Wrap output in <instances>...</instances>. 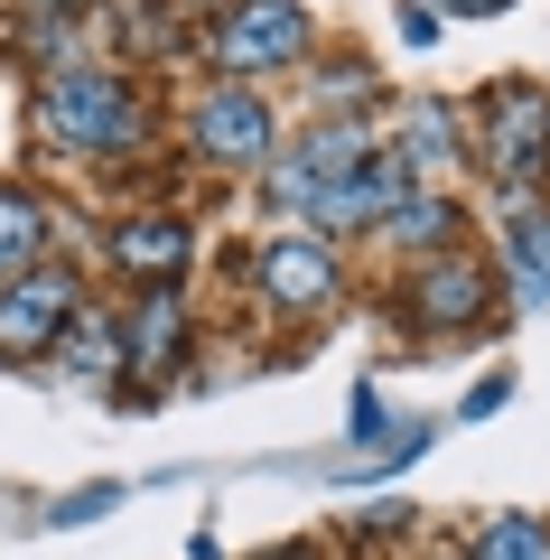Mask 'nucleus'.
<instances>
[{"mask_svg":"<svg viewBox=\"0 0 550 560\" xmlns=\"http://www.w3.org/2000/svg\"><path fill=\"white\" fill-rule=\"evenodd\" d=\"M38 131H57L66 150H113V140H131V94L113 75H66L38 103Z\"/></svg>","mask_w":550,"mask_h":560,"instance_id":"nucleus-1","label":"nucleus"},{"mask_svg":"<svg viewBox=\"0 0 550 560\" xmlns=\"http://www.w3.org/2000/svg\"><path fill=\"white\" fill-rule=\"evenodd\" d=\"M290 57H308V20H299L290 0H243L234 20H224V66L261 75V66H290Z\"/></svg>","mask_w":550,"mask_h":560,"instance_id":"nucleus-2","label":"nucleus"},{"mask_svg":"<svg viewBox=\"0 0 550 560\" xmlns=\"http://www.w3.org/2000/svg\"><path fill=\"white\" fill-rule=\"evenodd\" d=\"M550 140V94L541 84H504V94H485V150L494 168H531Z\"/></svg>","mask_w":550,"mask_h":560,"instance_id":"nucleus-3","label":"nucleus"},{"mask_svg":"<svg viewBox=\"0 0 550 560\" xmlns=\"http://www.w3.org/2000/svg\"><path fill=\"white\" fill-rule=\"evenodd\" d=\"M66 308H75V290H66L57 271L10 280V300H0V355H28V346H47V337L66 327Z\"/></svg>","mask_w":550,"mask_h":560,"instance_id":"nucleus-4","label":"nucleus"},{"mask_svg":"<svg viewBox=\"0 0 550 560\" xmlns=\"http://www.w3.org/2000/svg\"><path fill=\"white\" fill-rule=\"evenodd\" d=\"M187 253H197V234H187V224H168V215L121 224V234H113V261H121L131 280H150V290H168V280L187 271Z\"/></svg>","mask_w":550,"mask_h":560,"instance_id":"nucleus-5","label":"nucleus"},{"mask_svg":"<svg viewBox=\"0 0 550 560\" xmlns=\"http://www.w3.org/2000/svg\"><path fill=\"white\" fill-rule=\"evenodd\" d=\"M261 290H271L280 308H317L336 290V261L317 253V243H271V253H261Z\"/></svg>","mask_w":550,"mask_h":560,"instance_id":"nucleus-6","label":"nucleus"},{"mask_svg":"<svg viewBox=\"0 0 550 560\" xmlns=\"http://www.w3.org/2000/svg\"><path fill=\"white\" fill-rule=\"evenodd\" d=\"M197 140L215 160H253L261 140H271V113H261L253 94H215V103H197Z\"/></svg>","mask_w":550,"mask_h":560,"instance_id":"nucleus-7","label":"nucleus"},{"mask_svg":"<svg viewBox=\"0 0 550 560\" xmlns=\"http://www.w3.org/2000/svg\"><path fill=\"white\" fill-rule=\"evenodd\" d=\"M476 308H485V271L476 261H430L420 271V318L430 327H467Z\"/></svg>","mask_w":550,"mask_h":560,"instance_id":"nucleus-8","label":"nucleus"},{"mask_svg":"<svg viewBox=\"0 0 550 560\" xmlns=\"http://www.w3.org/2000/svg\"><path fill=\"white\" fill-rule=\"evenodd\" d=\"M38 243H47V215L28 197H0V290L28 280V253H38Z\"/></svg>","mask_w":550,"mask_h":560,"instance_id":"nucleus-9","label":"nucleus"},{"mask_svg":"<svg viewBox=\"0 0 550 560\" xmlns=\"http://www.w3.org/2000/svg\"><path fill=\"white\" fill-rule=\"evenodd\" d=\"M513 261H523L531 290H550V215H523V224H513Z\"/></svg>","mask_w":550,"mask_h":560,"instance_id":"nucleus-10","label":"nucleus"},{"mask_svg":"<svg viewBox=\"0 0 550 560\" xmlns=\"http://www.w3.org/2000/svg\"><path fill=\"white\" fill-rule=\"evenodd\" d=\"M354 160H364V131L346 121V131H317V140H308V160H299V168H354Z\"/></svg>","mask_w":550,"mask_h":560,"instance_id":"nucleus-11","label":"nucleus"},{"mask_svg":"<svg viewBox=\"0 0 550 560\" xmlns=\"http://www.w3.org/2000/svg\"><path fill=\"white\" fill-rule=\"evenodd\" d=\"M485 560H541V533H531L523 514H504V523L485 533Z\"/></svg>","mask_w":550,"mask_h":560,"instance_id":"nucleus-12","label":"nucleus"},{"mask_svg":"<svg viewBox=\"0 0 550 560\" xmlns=\"http://www.w3.org/2000/svg\"><path fill=\"white\" fill-rule=\"evenodd\" d=\"M420 160H448V113H420L411 121V168Z\"/></svg>","mask_w":550,"mask_h":560,"instance_id":"nucleus-13","label":"nucleus"},{"mask_svg":"<svg viewBox=\"0 0 550 560\" xmlns=\"http://www.w3.org/2000/svg\"><path fill=\"white\" fill-rule=\"evenodd\" d=\"M401 234H411V243H438V234H448V206H411V215H401Z\"/></svg>","mask_w":550,"mask_h":560,"instance_id":"nucleus-14","label":"nucleus"},{"mask_svg":"<svg viewBox=\"0 0 550 560\" xmlns=\"http://www.w3.org/2000/svg\"><path fill=\"white\" fill-rule=\"evenodd\" d=\"M103 504H121V495H113V486H84V495H75V504H57V523H94V514H103Z\"/></svg>","mask_w":550,"mask_h":560,"instance_id":"nucleus-15","label":"nucleus"},{"mask_svg":"<svg viewBox=\"0 0 550 560\" xmlns=\"http://www.w3.org/2000/svg\"><path fill=\"white\" fill-rule=\"evenodd\" d=\"M448 10H504V0H448Z\"/></svg>","mask_w":550,"mask_h":560,"instance_id":"nucleus-16","label":"nucleus"},{"mask_svg":"<svg viewBox=\"0 0 550 560\" xmlns=\"http://www.w3.org/2000/svg\"><path fill=\"white\" fill-rule=\"evenodd\" d=\"M290 560H308V551H290Z\"/></svg>","mask_w":550,"mask_h":560,"instance_id":"nucleus-17","label":"nucleus"}]
</instances>
